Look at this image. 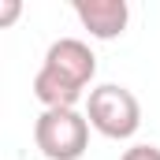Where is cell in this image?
I'll list each match as a JSON object with an SVG mask.
<instances>
[{"label": "cell", "instance_id": "cell-1", "mask_svg": "<svg viewBox=\"0 0 160 160\" xmlns=\"http://www.w3.org/2000/svg\"><path fill=\"white\" fill-rule=\"evenodd\" d=\"M86 119H89V127L97 134L123 142V138H134L138 134V127H142V104H138V97L127 86L104 82V86L89 89Z\"/></svg>", "mask_w": 160, "mask_h": 160}, {"label": "cell", "instance_id": "cell-2", "mask_svg": "<svg viewBox=\"0 0 160 160\" xmlns=\"http://www.w3.org/2000/svg\"><path fill=\"white\" fill-rule=\"evenodd\" d=\"M34 145L45 160H78L89 145V119L78 108H45L34 123Z\"/></svg>", "mask_w": 160, "mask_h": 160}, {"label": "cell", "instance_id": "cell-3", "mask_svg": "<svg viewBox=\"0 0 160 160\" xmlns=\"http://www.w3.org/2000/svg\"><path fill=\"white\" fill-rule=\"evenodd\" d=\"M41 67H48V71H56V75H63V78H71L75 86L86 89L93 82V75H97V56L82 38H60L48 45Z\"/></svg>", "mask_w": 160, "mask_h": 160}, {"label": "cell", "instance_id": "cell-4", "mask_svg": "<svg viewBox=\"0 0 160 160\" xmlns=\"http://www.w3.org/2000/svg\"><path fill=\"white\" fill-rule=\"evenodd\" d=\"M75 15L78 22L89 30V38L97 41H112L119 38L130 22V8L127 0H78L75 4Z\"/></svg>", "mask_w": 160, "mask_h": 160}, {"label": "cell", "instance_id": "cell-5", "mask_svg": "<svg viewBox=\"0 0 160 160\" xmlns=\"http://www.w3.org/2000/svg\"><path fill=\"white\" fill-rule=\"evenodd\" d=\"M34 97L45 108H78L82 86H75L71 78H63V75H56L48 67H41L38 75H34Z\"/></svg>", "mask_w": 160, "mask_h": 160}, {"label": "cell", "instance_id": "cell-6", "mask_svg": "<svg viewBox=\"0 0 160 160\" xmlns=\"http://www.w3.org/2000/svg\"><path fill=\"white\" fill-rule=\"evenodd\" d=\"M119 160H160V145H130Z\"/></svg>", "mask_w": 160, "mask_h": 160}, {"label": "cell", "instance_id": "cell-7", "mask_svg": "<svg viewBox=\"0 0 160 160\" xmlns=\"http://www.w3.org/2000/svg\"><path fill=\"white\" fill-rule=\"evenodd\" d=\"M15 15H19V0H4V8H0V26L15 22Z\"/></svg>", "mask_w": 160, "mask_h": 160}]
</instances>
